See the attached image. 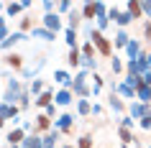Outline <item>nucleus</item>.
I'll return each instance as SVG.
<instances>
[{"mask_svg": "<svg viewBox=\"0 0 151 148\" xmlns=\"http://www.w3.org/2000/svg\"><path fill=\"white\" fill-rule=\"evenodd\" d=\"M80 148H90V138H87V135L80 140Z\"/></svg>", "mask_w": 151, "mask_h": 148, "instance_id": "obj_4", "label": "nucleus"}, {"mask_svg": "<svg viewBox=\"0 0 151 148\" xmlns=\"http://www.w3.org/2000/svg\"><path fill=\"white\" fill-rule=\"evenodd\" d=\"M128 10H131L133 16H138V13H141V5H136V3H131V5H128Z\"/></svg>", "mask_w": 151, "mask_h": 148, "instance_id": "obj_3", "label": "nucleus"}, {"mask_svg": "<svg viewBox=\"0 0 151 148\" xmlns=\"http://www.w3.org/2000/svg\"><path fill=\"white\" fill-rule=\"evenodd\" d=\"M8 64L18 69V66H21V56H18V54H10V56H8Z\"/></svg>", "mask_w": 151, "mask_h": 148, "instance_id": "obj_2", "label": "nucleus"}, {"mask_svg": "<svg viewBox=\"0 0 151 148\" xmlns=\"http://www.w3.org/2000/svg\"><path fill=\"white\" fill-rule=\"evenodd\" d=\"M95 41H97V46H100V51H103V54H110V44H108L100 33H95Z\"/></svg>", "mask_w": 151, "mask_h": 148, "instance_id": "obj_1", "label": "nucleus"}]
</instances>
